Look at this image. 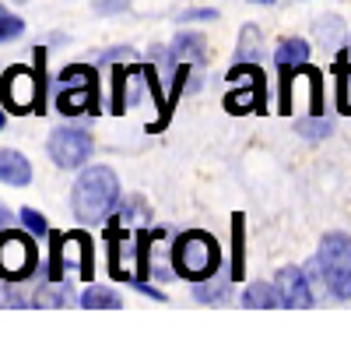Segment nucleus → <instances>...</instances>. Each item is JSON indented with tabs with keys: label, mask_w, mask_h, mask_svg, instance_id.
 <instances>
[{
	"label": "nucleus",
	"mask_w": 351,
	"mask_h": 338,
	"mask_svg": "<svg viewBox=\"0 0 351 338\" xmlns=\"http://www.w3.org/2000/svg\"><path fill=\"white\" fill-rule=\"evenodd\" d=\"M120 205V180L109 166H84L71 187V212L77 222H106Z\"/></svg>",
	"instance_id": "f257e3e1"
},
{
	"label": "nucleus",
	"mask_w": 351,
	"mask_h": 338,
	"mask_svg": "<svg viewBox=\"0 0 351 338\" xmlns=\"http://www.w3.org/2000/svg\"><path fill=\"white\" fill-rule=\"evenodd\" d=\"M221 268V247L211 233L204 229H186L172 240V271L186 278V282H200Z\"/></svg>",
	"instance_id": "f03ea898"
},
{
	"label": "nucleus",
	"mask_w": 351,
	"mask_h": 338,
	"mask_svg": "<svg viewBox=\"0 0 351 338\" xmlns=\"http://www.w3.org/2000/svg\"><path fill=\"white\" fill-rule=\"evenodd\" d=\"M56 113L81 117L99 113V71L92 64H71L56 78Z\"/></svg>",
	"instance_id": "7ed1b4c3"
},
{
	"label": "nucleus",
	"mask_w": 351,
	"mask_h": 338,
	"mask_svg": "<svg viewBox=\"0 0 351 338\" xmlns=\"http://www.w3.org/2000/svg\"><path fill=\"white\" fill-rule=\"evenodd\" d=\"M0 106L8 113H46V84L36 74V67H25V64H11L0 78Z\"/></svg>",
	"instance_id": "20e7f679"
},
{
	"label": "nucleus",
	"mask_w": 351,
	"mask_h": 338,
	"mask_svg": "<svg viewBox=\"0 0 351 338\" xmlns=\"http://www.w3.org/2000/svg\"><path fill=\"white\" fill-rule=\"evenodd\" d=\"M228 92H225V109L232 117H243V113H263L267 109V78L256 64H236L228 74Z\"/></svg>",
	"instance_id": "39448f33"
},
{
	"label": "nucleus",
	"mask_w": 351,
	"mask_h": 338,
	"mask_svg": "<svg viewBox=\"0 0 351 338\" xmlns=\"http://www.w3.org/2000/svg\"><path fill=\"white\" fill-rule=\"evenodd\" d=\"M316 261H319V268H324L330 296L334 300H351V236L341 233V229L324 233L319 250H316Z\"/></svg>",
	"instance_id": "423d86ee"
},
{
	"label": "nucleus",
	"mask_w": 351,
	"mask_h": 338,
	"mask_svg": "<svg viewBox=\"0 0 351 338\" xmlns=\"http://www.w3.org/2000/svg\"><path fill=\"white\" fill-rule=\"evenodd\" d=\"M39 264V247L32 233L25 229H0V278L4 282H25Z\"/></svg>",
	"instance_id": "0eeeda50"
},
{
	"label": "nucleus",
	"mask_w": 351,
	"mask_h": 338,
	"mask_svg": "<svg viewBox=\"0 0 351 338\" xmlns=\"http://www.w3.org/2000/svg\"><path fill=\"white\" fill-rule=\"evenodd\" d=\"M81 268V278H92V240L88 233H49V264L46 278H64V264Z\"/></svg>",
	"instance_id": "6e6552de"
},
{
	"label": "nucleus",
	"mask_w": 351,
	"mask_h": 338,
	"mask_svg": "<svg viewBox=\"0 0 351 338\" xmlns=\"http://www.w3.org/2000/svg\"><path fill=\"white\" fill-rule=\"evenodd\" d=\"M46 152H49V159L60 166V169H77V166H84L88 159H92L95 141H92V134H88L84 127L64 124V127H56L49 134Z\"/></svg>",
	"instance_id": "1a4fd4ad"
},
{
	"label": "nucleus",
	"mask_w": 351,
	"mask_h": 338,
	"mask_svg": "<svg viewBox=\"0 0 351 338\" xmlns=\"http://www.w3.org/2000/svg\"><path fill=\"white\" fill-rule=\"evenodd\" d=\"M274 289L281 296V306H291V310H302V306H313L316 296H313V286H309V275L306 268L299 264H285L274 271Z\"/></svg>",
	"instance_id": "9d476101"
},
{
	"label": "nucleus",
	"mask_w": 351,
	"mask_h": 338,
	"mask_svg": "<svg viewBox=\"0 0 351 338\" xmlns=\"http://www.w3.org/2000/svg\"><path fill=\"white\" fill-rule=\"evenodd\" d=\"M208 56V43H204L200 32H180L169 46H165V64L176 67V64H204Z\"/></svg>",
	"instance_id": "9b49d317"
},
{
	"label": "nucleus",
	"mask_w": 351,
	"mask_h": 338,
	"mask_svg": "<svg viewBox=\"0 0 351 338\" xmlns=\"http://www.w3.org/2000/svg\"><path fill=\"white\" fill-rule=\"evenodd\" d=\"M0 183L11 187H28L32 183V162L14 148H0Z\"/></svg>",
	"instance_id": "f8f14e48"
},
{
	"label": "nucleus",
	"mask_w": 351,
	"mask_h": 338,
	"mask_svg": "<svg viewBox=\"0 0 351 338\" xmlns=\"http://www.w3.org/2000/svg\"><path fill=\"white\" fill-rule=\"evenodd\" d=\"M232 275H221V271H215V275H208V278H200V282H193V300L197 303H225L228 296H232Z\"/></svg>",
	"instance_id": "ddd939ff"
},
{
	"label": "nucleus",
	"mask_w": 351,
	"mask_h": 338,
	"mask_svg": "<svg viewBox=\"0 0 351 338\" xmlns=\"http://www.w3.org/2000/svg\"><path fill=\"white\" fill-rule=\"evenodd\" d=\"M32 303L36 306H71L74 303V289H71V282L67 278H46L43 286L32 293Z\"/></svg>",
	"instance_id": "4468645a"
},
{
	"label": "nucleus",
	"mask_w": 351,
	"mask_h": 338,
	"mask_svg": "<svg viewBox=\"0 0 351 338\" xmlns=\"http://www.w3.org/2000/svg\"><path fill=\"white\" fill-rule=\"evenodd\" d=\"M274 64L278 67H302V64H309V43L302 36H285L274 46Z\"/></svg>",
	"instance_id": "2eb2a0df"
},
{
	"label": "nucleus",
	"mask_w": 351,
	"mask_h": 338,
	"mask_svg": "<svg viewBox=\"0 0 351 338\" xmlns=\"http://www.w3.org/2000/svg\"><path fill=\"white\" fill-rule=\"evenodd\" d=\"M232 278H243L246 275V215L236 212L232 215Z\"/></svg>",
	"instance_id": "dca6fc26"
},
{
	"label": "nucleus",
	"mask_w": 351,
	"mask_h": 338,
	"mask_svg": "<svg viewBox=\"0 0 351 338\" xmlns=\"http://www.w3.org/2000/svg\"><path fill=\"white\" fill-rule=\"evenodd\" d=\"M281 296L274 289V282H250V286L243 289V306H253V310H271L278 306Z\"/></svg>",
	"instance_id": "f3484780"
},
{
	"label": "nucleus",
	"mask_w": 351,
	"mask_h": 338,
	"mask_svg": "<svg viewBox=\"0 0 351 338\" xmlns=\"http://www.w3.org/2000/svg\"><path fill=\"white\" fill-rule=\"evenodd\" d=\"M77 303H81L84 310H120V306H123L120 293L109 289V286H88Z\"/></svg>",
	"instance_id": "a211bd4d"
},
{
	"label": "nucleus",
	"mask_w": 351,
	"mask_h": 338,
	"mask_svg": "<svg viewBox=\"0 0 351 338\" xmlns=\"http://www.w3.org/2000/svg\"><path fill=\"white\" fill-rule=\"evenodd\" d=\"M334 78H337V109L341 113H351V60L344 56V49H341V56L334 60Z\"/></svg>",
	"instance_id": "6ab92c4d"
},
{
	"label": "nucleus",
	"mask_w": 351,
	"mask_h": 338,
	"mask_svg": "<svg viewBox=\"0 0 351 338\" xmlns=\"http://www.w3.org/2000/svg\"><path fill=\"white\" fill-rule=\"evenodd\" d=\"M260 28L256 25H246L239 32V46H236V64H256L260 60Z\"/></svg>",
	"instance_id": "aec40b11"
},
{
	"label": "nucleus",
	"mask_w": 351,
	"mask_h": 338,
	"mask_svg": "<svg viewBox=\"0 0 351 338\" xmlns=\"http://www.w3.org/2000/svg\"><path fill=\"white\" fill-rule=\"evenodd\" d=\"M316 39L324 43L327 49H337L341 39H344V21L337 14H324V18L316 21Z\"/></svg>",
	"instance_id": "412c9836"
},
{
	"label": "nucleus",
	"mask_w": 351,
	"mask_h": 338,
	"mask_svg": "<svg viewBox=\"0 0 351 338\" xmlns=\"http://www.w3.org/2000/svg\"><path fill=\"white\" fill-rule=\"evenodd\" d=\"M295 131L302 134V137H309V141H324V137H330V120L324 117V113H309L306 120H299L295 124Z\"/></svg>",
	"instance_id": "4be33fe9"
},
{
	"label": "nucleus",
	"mask_w": 351,
	"mask_h": 338,
	"mask_svg": "<svg viewBox=\"0 0 351 338\" xmlns=\"http://www.w3.org/2000/svg\"><path fill=\"white\" fill-rule=\"evenodd\" d=\"M109 113H127V64L112 71V102H109Z\"/></svg>",
	"instance_id": "5701e85b"
},
{
	"label": "nucleus",
	"mask_w": 351,
	"mask_h": 338,
	"mask_svg": "<svg viewBox=\"0 0 351 338\" xmlns=\"http://www.w3.org/2000/svg\"><path fill=\"white\" fill-rule=\"evenodd\" d=\"M18 222H21L32 236H49V233H53L49 222H46V215L36 212V208H21V212H18Z\"/></svg>",
	"instance_id": "b1692460"
},
{
	"label": "nucleus",
	"mask_w": 351,
	"mask_h": 338,
	"mask_svg": "<svg viewBox=\"0 0 351 338\" xmlns=\"http://www.w3.org/2000/svg\"><path fill=\"white\" fill-rule=\"evenodd\" d=\"M21 32H25V21L0 4V43H11V39H18Z\"/></svg>",
	"instance_id": "393cba45"
},
{
	"label": "nucleus",
	"mask_w": 351,
	"mask_h": 338,
	"mask_svg": "<svg viewBox=\"0 0 351 338\" xmlns=\"http://www.w3.org/2000/svg\"><path fill=\"white\" fill-rule=\"evenodd\" d=\"M120 218H123V222H134V225L148 222V205H144L141 197L134 194V197H127V201H123V212H120Z\"/></svg>",
	"instance_id": "a878e982"
},
{
	"label": "nucleus",
	"mask_w": 351,
	"mask_h": 338,
	"mask_svg": "<svg viewBox=\"0 0 351 338\" xmlns=\"http://www.w3.org/2000/svg\"><path fill=\"white\" fill-rule=\"evenodd\" d=\"M0 303H4V306H25V293L18 289V282H4V289H0Z\"/></svg>",
	"instance_id": "bb28decb"
},
{
	"label": "nucleus",
	"mask_w": 351,
	"mask_h": 338,
	"mask_svg": "<svg viewBox=\"0 0 351 338\" xmlns=\"http://www.w3.org/2000/svg\"><path fill=\"white\" fill-rule=\"evenodd\" d=\"M130 56H134V49H130V46H112V49L99 53V67H106V64H116V60H130Z\"/></svg>",
	"instance_id": "cd10ccee"
},
{
	"label": "nucleus",
	"mask_w": 351,
	"mask_h": 338,
	"mask_svg": "<svg viewBox=\"0 0 351 338\" xmlns=\"http://www.w3.org/2000/svg\"><path fill=\"white\" fill-rule=\"evenodd\" d=\"M134 4V0H95V11L99 14H120Z\"/></svg>",
	"instance_id": "c85d7f7f"
},
{
	"label": "nucleus",
	"mask_w": 351,
	"mask_h": 338,
	"mask_svg": "<svg viewBox=\"0 0 351 338\" xmlns=\"http://www.w3.org/2000/svg\"><path fill=\"white\" fill-rule=\"evenodd\" d=\"M127 282H130V286H134L137 293H144V296H148V300H155V303H165V293H162V289H155V286H148L144 278H127Z\"/></svg>",
	"instance_id": "c756f323"
},
{
	"label": "nucleus",
	"mask_w": 351,
	"mask_h": 338,
	"mask_svg": "<svg viewBox=\"0 0 351 338\" xmlns=\"http://www.w3.org/2000/svg\"><path fill=\"white\" fill-rule=\"evenodd\" d=\"M215 18H218L215 8H190L180 14V21H215Z\"/></svg>",
	"instance_id": "7c9ffc66"
},
{
	"label": "nucleus",
	"mask_w": 351,
	"mask_h": 338,
	"mask_svg": "<svg viewBox=\"0 0 351 338\" xmlns=\"http://www.w3.org/2000/svg\"><path fill=\"white\" fill-rule=\"evenodd\" d=\"M14 222V212L4 205V201H0V229H8V225Z\"/></svg>",
	"instance_id": "2f4dec72"
},
{
	"label": "nucleus",
	"mask_w": 351,
	"mask_h": 338,
	"mask_svg": "<svg viewBox=\"0 0 351 338\" xmlns=\"http://www.w3.org/2000/svg\"><path fill=\"white\" fill-rule=\"evenodd\" d=\"M4 113H8V109H0V131H4Z\"/></svg>",
	"instance_id": "473e14b6"
},
{
	"label": "nucleus",
	"mask_w": 351,
	"mask_h": 338,
	"mask_svg": "<svg viewBox=\"0 0 351 338\" xmlns=\"http://www.w3.org/2000/svg\"><path fill=\"white\" fill-rule=\"evenodd\" d=\"M253 4H274V0H253Z\"/></svg>",
	"instance_id": "72a5a7b5"
}]
</instances>
